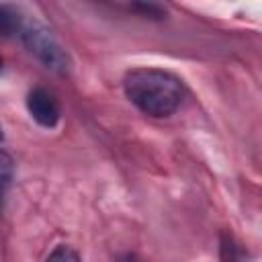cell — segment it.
Segmentation results:
<instances>
[{
	"mask_svg": "<svg viewBox=\"0 0 262 262\" xmlns=\"http://www.w3.org/2000/svg\"><path fill=\"white\" fill-rule=\"evenodd\" d=\"M119 262H143L137 254H125V256H121V260Z\"/></svg>",
	"mask_w": 262,
	"mask_h": 262,
	"instance_id": "7",
	"label": "cell"
},
{
	"mask_svg": "<svg viewBox=\"0 0 262 262\" xmlns=\"http://www.w3.org/2000/svg\"><path fill=\"white\" fill-rule=\"evenodd\" d=\"M12 174H14V162H12V158L6 151L0 149V209H2L4 199H6V192L10 188Z\"/></svg>",
	"mask_w": 262,
	"mask_h": 262,
	"instance_id": "5",
	"label": "cell"
},
{
	"mask_svg": "<svg viewBox=\"0 0 262 262\" xmlns=\"http://www.w3.org/2000/svg\"><path fill=\"white\" fill-rule=\"evenodd\" d=\"M0 68H2V57H0Z\"/></svg>",
	"mask_w": 262,
	"mask_h": 262,
	"instance_id": "9",
	"label": "cell"
},
{
	"mask_svg": "<svg viewBox=\"0 0 262 262\" xmlns=\"http://www.w3.org/2000/svg\"><path fill=\"white\" fill-rule=\"evenodd\" d=\"M2 137H4V135H2V127H0V141H2Z\"/></svg>",
	"mask_w": 262,
	"mask_h": 262,
	"instance_id": "8",
	"label": "cell"
},
{
	"mask_svg": "<svg viewBox=\"0 0 262 262\" xmlns=\"http://www.w3.org/2000/svg\"><path fill=\"white\" fill-rule=\"evenodd\" d=\"M27 108L41 127H55L59 121V102L45 88H33L27 96Z\"/></svg>",
	"mask_w": 262,
	"mask_h": 262,
	"instance_id": "3",
	"label": "cell"
},
{
	"mask_svg": "<svg viewBox=\"0 0 262 262\" xmlns=\"http://www.w3.org/2000/svg\"><path fill=\"white\" fill-rule=\"evenodd\" d=\"M125 96L149 117H168L184 100L182 80L158 68H135L123 80Z\"/></svg>",
	"mask_w": 262,
	"mask_h": 262,
	"instance_id": "1",
	"label": "cell"
},
{
	"mask_svg": "<svg viewBox=\"0 0 262 262\" xmlns=\"http://www.w3.org/2000/svg\"><path fill=\"white\" fill-rule=\"evenodd\" d=\"M23 14L10 6V4H0V35H18V29L23 25Z\"/></svg>",
	"mask_w": 262,
	"mask_h": 262,
	"instance_id": "4",
	"label": "cell"
},
{
	"mask_svg": "<svg viewBox=\"0 0 262 262\" xmlns=\"http://www.w3.org/2000/svg\"><path fill=\"white\" fill-rule=\"evenodd\" d=\"M18 37L23 41V45L49 70L55 72H63L68 68V55L61 49V45L57 43V39L51 35V31H47L43 25L35 23V20H23L20 29H18Z\"/></svg>",
	"mask_w": 262,
	"mask_h": 262,
	"instance_id": "2",
	"label": "cell"
},
{
	"mask_svg": "<svg viewBox=\"0 0 262 262\" xmlns=\"http://www.w3.org/2000/svg\"><path fill=\"white\" fill-rule=\"evenodd\" d=\"M45 262H80V256H78V252H76L74 248L61 244V246H57V248L47 256Z\"/></svg>",
	"mask_w": 262,
	"mask_h": 262,
	"instance_id": "6",
	"label": "cell"
}]
</instances>
